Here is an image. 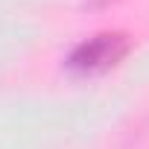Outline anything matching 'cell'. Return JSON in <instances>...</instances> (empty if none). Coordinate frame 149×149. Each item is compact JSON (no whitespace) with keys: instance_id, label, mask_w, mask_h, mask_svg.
Returning <instances> with one entry per match:
<instances>
[{"instance_id":"6da1fadb","label":"cell","mask_w":149,"mask_h":149,"mask_svg":"<svg viewBox=\"0 0 149 149\" xmlns=\"http://www.w3.org/2000/svg\"><path fill=\"white\" fill-rule=\"evenodd\" d=\"M129 50V41L123 35H97L85 44H79L70 56V67L82 70V73H97L111 67L114 61H120Z\"/></svg>"}]
</instances>
